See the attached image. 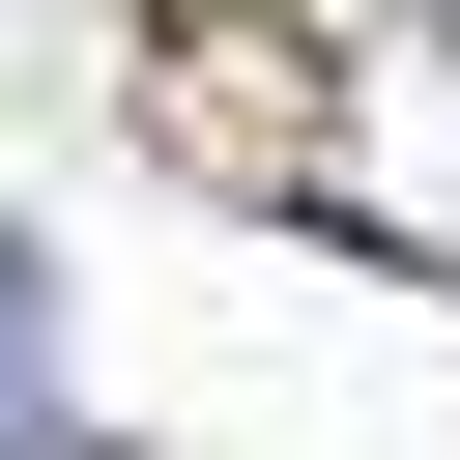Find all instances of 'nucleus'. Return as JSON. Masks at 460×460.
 <instances>
[{
    "label": "nucleus",
    "mask_w": 460,
    "mask_h": 460,
    "mask_svg": "<svg viewBox=\"0 0 460 460\" xmlns=\"http://www.w3.org/2000/svg\"><path fill=\"white\" fill-rule=\"evenodd\" d=\"M0 460H115V431H58V259L0 230Z\"/></svg>",
    "instance_id": "obj_1"
}]
</instances>
